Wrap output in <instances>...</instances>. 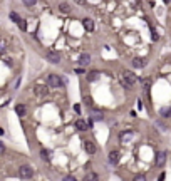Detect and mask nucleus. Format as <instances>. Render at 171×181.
I'll list each match as a JSON object with an SVG mask.
<instances>
[{
  "mask_svg": "<svg viewBox=\"0 0 171 181\" xmlns=\"http://www.w3.org/2000/svg\"><path fill=\"white\" fill-rule=\"evenodd\" d=\"M137 80L136 74L133 72V71H129V69H124L123 71V75H121V84H123L126 89H129V87H133V84Z\"/></svg>",
  "mask_w": 171,
  "mask_h": 181,
  "instance_id": "obj_1",
  "label": "nucleus"
},
{
  "mask_svg": "<svg viewBox=\"0 0 171 181\" xmlns=\"http://www.w3.org/2000/svg\"><path fill=\"white\" fill-rule=\"evenodd\" d=\"M66 82H67V80H62L61 77L57 75V74H50V75L47 77V84H49L50 87H52V89H57V87H62L64 84H66Z\"/></svg>",
  "mask_w": 171,
  "mask_h": 181,
  "instance_id": "obj_2",
  "label": "nucleus"
},
{
  "mask_svg": "<svg viewBox=\"0 0 171 181\" xmlns=\"http://www.w3.org/2000/svg\"><path fill=\"white\" fill-rule=\"evenodd\" d=\"M32 174H34V171H32V168L27 166V164H24V166L19 168V176H20L22 180H29V178H32Z\"/></svg>",
  "mask_w": 171,
  "mask_h": 181,
  "instance_id": "obj_3",
  "label": "nucleus"
},
{
  "mask_svg": "<svg viewBox=\"0 0 171 181\" xmlns=\"http://www.w3.org/2000/svg\"><path fill=\"white\" fill-rule=\"evenodd\" d=\"M133 136H134V131H133V129H129V131H123V133L119 134V141L126 144V143H129V141L133 139Z\"/></svg>",
  "mask_w": 171,
  "mask_h": 181,
  "instance_id": "obj_4",
  "label": "nucleus"
},
{
  "mask_svg": "<svg viewBox=\"0 0 171 181\" xmlns=\"http://www.w3.org/2000/svg\"><path fill=\"white\" fill-rule=\"evenodd\" d=\"M47 60L52 62V64H59V62H61V54L55 52V50H50V52L47 54Z\"/></svg>",
  "mask_w": 171,
  "mask_h": 181,
  "instance_id": "obj_5",
  "label": "nucleus"
},
{
  "mask_svg": "<svg viewBox=\"0 0 171 181\" xmlns=\"http://www.w3.org/2000/svg\"><path fill=\"white\" fill-rule=\"evenodd\" d=\"M84 147H86V151L89 154H94L97 151V147H96V144L92 143V141H84Z\"/></svg>",
  "mask_w": 171,
  "mask_h": 181,
  "instance_id": "obj_6",
  "label": "nucleus"
},
{
  "mask_svg": "<svg viewBox=\"0 0 171 181\" xmlns=\"http://www.w3.org/2000/svg\"><path fill=\"white\" fill-rule=\"evenodd\" d=\"M164 163H166V153H164V151H161V153L156 154V164L159 168H163Z\"/></svg>",
  "mask_w": 171,
  "mask_h": 181,
  "instance_id": "obj_7",
  "label": "nucleus"
},
{
  "mask_svg": "<svg viewBox=\"0 0 171 181\" xmlns=\"http://www.w3.org/2000/svg\"><path fill=\"white\" fill-rule=\"evenodd\" d=\"M119 156H121L119 151H111L109 153V163L111 164H117V163H119Z\"/></svg>",
  "mask_w": 171,
  "mask_h": 181,
  "instance_id": "obj_8",
  "label": "nucleus"
},
{
  "mask_svg": "<svg viewBox=\"0 0 171 181\" xmlns=\"http://www.w3.org/2000/svg\"><path fill=\"white\" fill-rule=\"evenodd\" d=\"M79 64H81V66H89L91 64V55L89 54H81V57H79Z\"/></svg>",
  "mask_w": 171,
  "mask_h": 181,
  "instance_id": "obj_9",
  "label": "nucleus"
},
{
  "mask_svg": "<svg viewBox=\"0 0 171 181\" xmlns=\"http://www.w3.org/2000/svg\"><path fill=\"white\" fill-rule=\"evenodd\" d=\"M146 66V60L141 59V57H136V59H133V67H136V69H143Z\"/></svg>",
  "mask_w": 171,
  "mask_h": 181,
  "instance_id": "obj_10",
  "label": "nucleus"
},
{
  "mask_svg": "<svg viewBox=\"0 0 171 181\" xmlns=\"http://www.w3.org/2000/svg\"><path fill=\"white\" fill-rule=\"evenodd\" d=\"M75 127H77L79 131H87L89 124H87L86 121H82V119H77V121H75Z\"/></svg>",
  "mask_w": 171,
  "mask_h": 181,
  "instance_id": "obj_11",
  "label": "nucleus"
},
{
  "mask_svg": "<svg viewBox=\"0 0 171 181\" xmlns=\"http://www.w3.org/2000/svg\"><path fill=\"white\" fill-rule=\"evenodd\" d=\"M82 24H84V27H86V30H89V32L94 30V22H92L91 19H84L82 20Z\"/></svg>",
  "mask_w": 171,
  "mask_h": 181,
  "instance_id": "obj_12",
  "label": "nucleus"
},
{
  "mask_svg": "<svg viewBox=\"0 0 171 181\" xmlns=\"http://www.w3.org/2000/svg\"><path fill=\"white\" fill-rule=\"evenodd\" d=\"M84 181H99V176H97L96 173H92V171H89V173L84 176Z\"/></svg>",
  "mask_w": 171,
  "mask_h": 181,
  "instance_id": "obj_13",
  "label": "nucleus"
},
{
  "mask_svg": "<svg viewBox=\"0 0 171 181\" xmlns=\"http://www.w3.org/2000/svg\"><path fill=\"white\" fill-rule=\"evenodd\" d=\"M103 117H104L103 111H94L92 116H91V119H92V121H103Z\"/></svg>",
  "mask_w": 171,
  "mask_h": 181,
  "instance_id": "obj_14",
  "label": "nucleus"
},
{
  "mask_svg": "<svg viewBox=\"0 0 171 181\" xmlns=\"http://www.w3.org/2000/svg\"><path fill=\"white\" fill-rule=\"evenodd\" d=\"M35 94H37V96H45V94H47V89L44 86H37L35 87Z\"/></svg>",
  "mask_w": 171,
  "mask_h": 181,
  "instance_id": "obj_15",
  "label": "nucleus"
},
{
  "mask_svg": "<svg viewBox=\"0 0 171 181\" xmlns=\"http://www.w3.org/2000/svg\"><path fill=\"white\" fill-rule=\"evenodd\" d=\"M159 114H161L163 117H170V116H171V107H161Z\"/></svg>",
  "mask_w": 171,
  "mask_h": 181,
  "instance_id": "obj_16",
  "label": "nucleus"
},
{
  "mask_svg": "<svg viewBox=\"0 0 171 181\" xmlns=\"http://www.w3.org/2000/svg\"><path fill=\"white\" fill-rule=\"evenodd\" d=\"M15 113L19 114V116H25V106H22V104H19V106L15 107Z\"/></svg>",
  "mask_w": 171,
  "mask_h": 181,
  "instance_id": "obj_17",
  "label": "nucleus"
},
{
  "mask_svg": "<svg viewBox=\"0 0 171 181\" xmlns=\"http://www.w3.org/2000/svg\"><path fill=\"white\" fill-rule=\"evenodd\" d=\"M59 8H61V12H64V13H69V12H70V5H69V3H64V2L59 5Z\"/></svg>",
  "mask_w": 171,
  "mask_h": 181,
  "instance_id": "obj_18",
  "label": "nucleus"
},
{
  "mask_svg": "<svg viewBox=\"0 0 171 181\" xmlns=\"http://www.w3.org/2000/svg\"><path fill=\"white\" fill-rule=\"evenodd\" d=\"M97 75H99V72H96V71H94V72H89V74H87V80L92 82V80L97 79Z\"/></svg>",
  "mask_w": 171,
  "mask_h": 181,
  "instance_id": "obj_19",
  "label": "nucleus"
},
{
  "mask_svg": "<svg viewBox=\"0 0 171 181\" xmlns=\"http://www.w3.org/2000/svg\"><path fill=\"white\" fill-rule=\"evenodd\" d=\"M40 158H42L44 161H49V159H50V158H49V151L42 149V151H40Z\"/></svg>",
  "mask_w": 171,
  "mask_h": 181,
  "instance_id": "obj_20",
  "label": "nucleus"
},
{
  "mask_svg": "<svg viewBox=\"0 0 171 181\" xmlns=\"http://www.w3.org/2000/svg\"><path fill=\"white\" fill-rule=\"evenodd\" d=\"M10 19H12V20H14V22H17V24H19V22H20V17H19V15H17V13H15V12H12V13H10Z\"/></svg>",
  "mask_w": 171,
  "mask_h": 181,
  "instance_id": "obj_21",
  "label": "nucleus"
},
{
  "mask_svg": "<svg viewBox=\"0 0 171 181\" xmlns=\"http://www.w3.org/2000/svg\"><path fill=\"white\" fill-rule=\"evenodd\" d=\"M143 86H144V89H149V87H151V79H144L143 80Z\"/></svg>",
  "mask_w": 171,
  "mask_h": 181,
  "instance_id": "obj_22",
  "label": "nucleus"
},
{
  "mask_svg": "<svg viewBox=\"0 0 171 181\" xmlns=\"http://www.w3.org/2000/svg\"><path fill=\"white\" fill-rule=\"evenodd\" d=\"M19 27H20L22 30H27V24H25V20H20V22H19Z\"/></svg>",
  "mask_w": 171,
  "mask_h": 181,
  "instance_id": "obj_23",
  "label": "nucleus"
},
{
  "mask_svg": "<svg viewBox=\"0 0 171 181\" xmlns=\"http://www.w3.org/2000/svg\"><path fill=\"white\" fill-rule=\"evenodd\" d=\"M24 5H25V7H34L35 2H34V0H25V2H24Z\"/></svg>",
  "mask_w": 171,
  "mask_h": 181,
  "instance_id": "obj_24",
  "label": "nucleus"
},
{
  "mask_svg": "<svg viewBox=\"0 0 171 181\" xmlns=\"http://www.w3.org/2000/svg\"><path fill=\"white\" fill-rule=\"evenodd\" d=\"M62 181H77L74 178V176H64V178H62Z\"/></svg>",
  "mask_w": 171,
  "mask_h": 181,
  "instance_id": "obj_25",
  "label": "nucleus"
},
{
  "mask_svg": "<svg viewBox=\"0 0 171 181\" xmlns=\"http://www.w3.org/2000/svg\"><path fill=\"white\" fill-rule=\"evenodd\" d=\"M133 181H146V178H144L143 174H137V176H136V178H134Z\"/></svg>",
  "mask_w": 171,
  "mask_h": 181,
  "instance_id": "obj_26",
  "label": "nucleus"
},
{
  "mask_svg": "<svg viewBox=\"0 0 171 181\" xmlns=\"http://www.w3.org/2000/svg\"><path fill=\"white\" fill-rule=\"evenodd\" d=\"M3 153H5V144L0 143V154H3Z\"/></svg>",
  "mask_w": 171,
  "mask_h": 181,
  "instance_id": "obj_27",
  "label": "nucleus"
},
{
  "mask_svg": "<svg viewBox=\"0 0 171 181\" xmlns=\"http://www.w3.org/2000/svg\"><path fill=\"white\" fill-rule=\"evenodd\" d=\"M84 101H86V104H87V106H91V104H92V101H91V97H84Z\"/></svg>",
  "mask_w": 171,
  "mask_h": 181,
  "instance_id": "obj_28",
  "label": "nucleus"
},
{
  "mask_svg": "<svg viewBox=\"0 0 171 181\" xmlns=\"http://www.w3.org/2000/svg\"><path fill=\"white\" fill-rule=\"evenodd\" d=\"M75 72H77V74H82V72H84V69H81V67H77V69H75Z\"/></svg>",
  "mask_w": 171,
  "mask_h": 181,
  "instance_id": "obj_29",
  "label": "nucleus"
},
{
  "mask_svg": "<svg viewBox=\"0 0 171 181\" xmlns=\"http://www.w3.org/2000/svg\"><path fill=\"white\" fill-rule=\"evenodd\" d=\"M74 111H75V113H81V107H79L77 104H75V106H74Z\"/></svg>",
  "mask_w": 171,
  "mask_h": 181,
  "instance_id": "obj_30",
  "label": "nucleus"
},
{
  "mask_svg": "<svg viewBox=\"0 0 171 181\" xmlns=\"http://www.w3.org/2000/svg\"><path fill=\"white\" fill-rule=\"evenodd\" d=\"M159 181H164V173H161V176H159Z\"/></svg>",
  "mask_w": 171,
  "mask_h": 181,
  "instance_id": "obj_31",
  "label": "nucleus"
}]
</instances>
